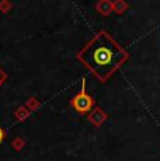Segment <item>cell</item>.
<instances>
[{
  "instance_id": "6da1fadb",
  "label": "cell",
  "mask_w": 160,
  "mask_h": 161,
  "mask_svg": "<svg viewBox=\"0 0 160 161\" xmlns=\"http://www.w3.org/2000/svg\"><path fill=\"white\" fill-rule=\"evenodd\" d=\"M129 59V53L107 31H100L77 53L82 62L100 81H107L110 76Z\"/></svg>"
},
{
  "instance_id": "7a4b0ae2",
  "label": "cell",
  "mask_w": 160,
  "mask_h": 161,
  "mask_svg": "<svg viewBox=\"0 0 160 161\" xmlns=\"http://www.w3.org/2000/svg\"><path fill=\"white\" fill-rule=\"evenodd\" d=\"M93 105H94V101H93V98H91L90 95H87V92H86V79L83 77L82 88H80V91L73 97L72 107L80 114H86V112H90Z\"/></svg>"
},
{
  "instance_id": "3957f363",
  "label": "cell",
  "mask_w": 160,
  "mask_h": 161,
  "mask_svg": "<svg viewBox=\"0 0 160 161\" xmlns=\"http://www.w3.org/2000/svg\"><path fill=\"white\" fill-rule=\"evenodd\" d=\"M3 139H4V132H3L2 129H0V143L3 142Z\"/></svg>"
}]
</instances>
